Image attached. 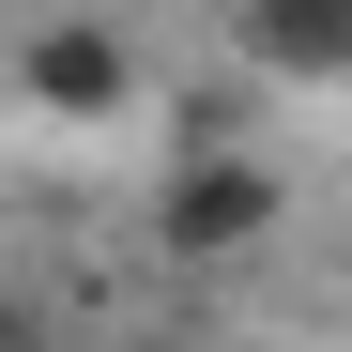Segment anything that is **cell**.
<instances>
[{"mask_svg": "<svg viewBox=\"0 0 352 352\" xmlns=\"http://www.w3.org/2000/svg\"><path fill=\"white\" fill-rule=\"evenodd\" d=\"M230 62H245V77H352V16L261 0V16H230Z\"/></svg>", "mask_w": 352, "mask_h": 352, "instance_id": "obj_3", "label": "cell"}, {"mask_svg": "<svg viewBox=\"0 0 352 352\" xmlns=\"http://www.w3.org/2000/svg\"><path fill=\"white\" fill-rule=\"evenodd\" d=\"M276 230H291V184H276L261 153H184V168L153 184V245L184 261V276H230V261H261Z\"/></svg>", "mask_w": 352, "mask_h": 352, "instance_id": "obj_1", "label": "cell"}, {"mask_svg": "<svg viewBox=\"0 0 352 352\" xmlns=\"http://www.w3.org/2000/svg\"><path fill=\"white\" fill-rule=\"evenodd\" d=\"M0 352H46V322H31V307H0Z\"/></svg>", "mask_w": 352, "mask_h": 352, "instance_id": "obj_4", "label": "cell"}, {"mask_svg": "<svg viewBox=\"0 0 352 352\" xmlns=\"http://www.w3.org/2000/svg\"><path fill=\"white\" fill-rule=\"evenodd\" d=\"M138 31H107V16H46V31H16V107L31 123H123L138 107Z\"/></svg>", "mask_w": 352, "mask_h": 352, "instance_id": "obj_2", "label": "cell"}]
</instances>
